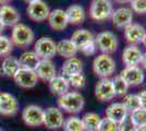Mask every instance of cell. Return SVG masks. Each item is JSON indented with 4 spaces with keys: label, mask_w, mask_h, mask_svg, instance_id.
I'll return each instance as SVG.
<instances>
[{
    "label": "cell",
    "mask_w": 146,
    "mask_h": 131,
    "mask_svg": "<svg viewBox=\"0 0 146 131\" xmlns=\"http://www.w3.org/2000/svg\"><path fill=\"white\" fill-rule=\"evenodd\" d=\"M0 131H3V130H1V129H0Z\"/></svg>",
    "instance_id": "48"
},
{
    "label": "cell",
    "mask_w": 146,
    "mask_h": 131,
    "mask_svg": "<svg viewBox=\"0 0 146 131\" xmlns=\"http://www.w3.org/2000/svg\"><path fill=\"white\" fill-rule=\"evenodd\" d=\"M115 1L120 3V5H125V3H130L131 0H115Z\"/></svg>",
    "instance_id": "41"
},
{
    "label": "cell",
    "mask_w": 146,
    "mask_h": 131,
    "mask_svg": "<svg viewBox=\"0 0 146 131\" xmlns=\"http://www.w3.org/2000/svg\"><path fill=\"white\" fill-rule=\"evenodd\" d=\"M82 122L84 126L85 131H97L102 117L98 115L97 112H88L82 117Z\"/></svg>",
    "instance_id": "28"
},
{
    "label": "cell",
    "mask_w": 146,
    "mask_h": 131,
    "mask_svg": "<svg viewBox=\"0 0 146 131\" xmlns=\"http://www.w3.org/2000/svg\"><path fill=\"white\" fill-rule=\"evenodd\" d=\"M93 71L100 79L109 78L116 71V61L110 55L100 54L93 61Z\"/></svg>",
    "instance_id": "3"
},
{
    "label": "cell",
    "mask_w": 146,
    "mask_h": 131,
    "mask_svg": "<svg viewBox=\"0 0 146 131\" xmlns=\"http://www.w3.org/2000/svg\"><path fill=\"white\" fill-rule=\"evenodd\" d=\"M142 51L137 46L129 45L127 46L122 53V63L125 65V67H135L141 63L142 59Z\"/></svg>",
    "instance_id": "20"
},
{
    "label": "cell",
    "mask_w": 146,
    "mask_h": 131,
    "mask_svg": "<svg viewBox=\"0 0 146 131\" xmlns=\"http://www.w3.org/2000/svg\"><path fill=\"white\" fill-rule=\"evenodd\" d=\"M62 128L63 131H85L82 119L78 116H70L64 119Z\"/></svg>",
    "instance_id": "29"
},
{
    "label": "cell",
    "mask_w": 146,
    "mask_h": 131,
    "mask_svg": "<svg viewBox=\"0 0 146 131\" xmlns=\"http://www.w3.org/2000/svg\"><path fill=\"white\" fill-rule=\"evenodd\" d=\"M5 27H6V26L2 24V22L0 21V35L2 34V32H3V30H5Z\"/></svg>",
    "instance_id": "43"
},
{
    "label": "cell",
    "mask_w": 146,
    "mask_h": 131,
    "mask_svg": "<svg viewBox=\"0 0 146 131\" xmlns=\"http://www.w3.org/2000/svg\"><path fill=\"white\" fill-rule=\"evenodd\" d=\"M20 13L10 5H2L0 6V21L5 26H14L15 24L20 23Z\"/></svg>",
    "instance_id": "18"
},
{
    "label": "cell",
    "mask_w": 146,
    "mask_h": 131,
    "mask_svg": "<svg viewBox=\"0 0 146 131\" xmlns=\"http://www.w3.org/2000/svg\"><path fill=\"white\" fill-rule=\"evenodd\" d=\"M97 131H118V125L108 118H102Z\"/></svg>",
    "instance_id": "35"
},
{
    "label": "cell",
    "mask_w": 146,
    "mask_h": 131,
    "mask_svg": "<svg viewBox=\"0 0 146 131\" xmlns=\"http://www.w3.org/2000/svg\"><path fill=\"white\" fill-rule=\"evenodd\" d=\"M131 10L133 12L144 14L146 13V0H131Z\"/></svg>",
    "instance_id": "36"
},
{
    "label": "cell",
    "mask_w": 146,
    "mask_h": 131,
    "mask_svg": "<svg viewBox=\"0 0 146 131\" xmlns=\"http://www.w3.org/2000/svg\"><path fill=\"white\" fill-rule=\"evenodd\" d=\"M13 80L20 87L32 88L37 84L38 78L34 70L25 68H20L18 72L13 75Z\"/></svg>",
    "instance_id": "10"
},
{
    "label": "cell",
    "mask_w": 146,
    "mask_h": 131,
    "mask_svg": "<svg viewBox=\"0 0 146 131\" xmlns=\"http://www.w3.org/2000/svg\"><path fill=\"white\" fill-rule=\"evenodd\" d=\"M111 21L112 24L117 29H125L133 21V11L131 8L122 7L115 10L111 14Z\"/></svg>",
    "instance_id": "14"
},
{
    "label": "cell",
    "mask_w": 146,
    "mask_h": 131,
    "mask_svg": "<svg viewBox=\"0 0 146 131\" xmlns=\"http://www.w3.org/2000/svg\"><path fill=\"white\" fill-rule=\"evenodd\" d=\"M142 43L144 44V46L146 47V34H145V36H144V38H143V42Z\"/></svg>",
    "instance_id": "46"
},
{
    "label": "cell",
    "mask_w": 146,
    "mask_h": 131,
    "mask_svg": "<svg viewBox=\"0 0 146 131\" xmlns=\"http://www.w3.org/2000/svg\"><path fill=\"white\" fill-rule=\"evenodd\" d=\"M64 119L66 118L63 116V112L59 107L50 106L44 109L43 126L50 130H57L59 128H62Z\"/></svg>",
    "instance_id": "6"
},
{
    "label": "cell",
    "mask_w": 146,
    "mask_h": 131,
    "mask_svg": "<svg viewBox=\"0 0 146 131\" xmlns=\"http://www.w3.org/2000/svg\"><path fill=\"white\" fill-rule=\"evenodd\" d=\"M140 65H142V66H143V68L146 69V53L142 54V59H141Z\"/></svg>",
    "instance_id": "40"
},
{
    "label": "cell",
    "mask_w": 146,
    "mask_h": 131,
    "mask_svg": "<svg viewBox=\"0 0 146 131\" xmlns=\"http://www.w3.org/2000/svg\"><path fill=\"white\" fill-rule=\"evenodd\" d=\"M3 73H2V70H1V67H0V75H2Z\"/></svg>",
    "instance_id": "47"
},
{
    "label": "cell",
    "mask_w": 146,
    "mask_h": 131,
    "mask_svg": "<svg viewBox=\"0 0 146 131\" xmlns=\"http://www.w3.org/2000/svg\"><path fill=\"white\" fill-rule=\"evenodd\" d=\"M56 49L58 55H60L66 59L74 57L79 50L75 47V45L71 42V39H61L60 42L56 43Z\"/></svg>",
    "instance_id": "25"
},
{
    "label": "cell",
    "mask_w": 146,
    "mask_h": 131,
    "mask_svg": "<svg viewBox=\"0 0 146 131\" xmlns=\"http://www.w3.org/2000/svg\"><path fill=\"white\" fill-rule=\"evenodd\" d=\"M70 39L75 45V47L80 50L82 49L84 46H86L87 44L93 42L95 39V37H94V35L91 31H88L86 29H80V30H76L73 33Z\"/></svg>",
    "instance_id": "22"
},
{
    "label": "cell",
    "mask_w": 146,
    "mask_h": 131,
    "mask_svg": "<svg viewBox=\"0 0 146 131\" xmlns=\"http://www.w3.org/2000/svg\"><path fill=\"white\" fill-rule=\"evenodd\" d=\"M48 84L50 92L58 96L66 94L70 90V84L68 82V79L63 75H56L51 81L48 82Z\"/></svg>",
    "instance_id": "23"
},
{
    "label": "cell",
    "mask_w": 146,
    "mask_h": 131,
    "mask_svg": "<svg viewBox=\"0 0 146 131\" xmlns=\"http://www.w3.org/2000/svg\"><path fill=\"white\" fill-rule=\"evenodd\" d=\"M9 1H10V0H0V6H2V5H8Z\"/></svg>",
    "instance_id": "44"
},
{
    "label": "cell",
    "mask_w": 146,
    "mask_h": 131,
    "mask_svg": "<svg viewBox=\"0 0 146 131\" xmlns=\"http://www.w3.org/2000/svg\"><path fill=\"white\" fill-rule=\"evenodd\" d=\"M136 131H146V126H142V127H137Z\"/></svg>",
    "instance_id": "42"
},
{
    "label": "cell",
    "mask_w": 146,
    "mask_h": 131,
    "mask_svg": "<svg viewBox=\"0 0 146 131\" xmlns=\"http://www.w3.org/2000/svg\"><path fill=\"white\" fill-rule=\"evenodd\" d=\"M105 115H106V118L110 119L111 121H113L115 124L118 125L128 117L129 112L122 103L117 102V103L110 104L109 106L106 108Z\"/></svg>",
    "instance_id": "17"
},
{
    "label": "cell",
    "mask_w": 146,
    "mask_h": 131,
    "mask_svg": "<svg viewBox=\"0 0 146 131\" xmlns=\"http://www.w3.org/2000/svg\"><path fill=\"white\" fill-rule=\"evenodd\" d=\"M113 12V6L110 0H92L90 15L93 20L100 22L109 19Z\"/></svg>",
    "instance_id": "4"
},
{
    "label": "cell",
    "mask_w": 146,
    "mask_h": 131,
    "mask_svg": "<svg viewBox=\"0 0 146 131\" xmlns=\"http://www.w3.org/2000/svg\"><path fill=\"white\" fill-rule=\"evenodd\" d=\"M19 102L12 94L8 92H0V115L14 116L19 112Z\"/></svg>",
    "instance_id": "12"
},
{
    "label": "cell",
    "mask_w": 146,
    "mask_h": 131,
    "mask_svg": "<svg viewBox=\"0 0 146 131\" xmlns=\"http://www.w3.org/2000/svg\"><path fill=\"white\" fill-rule=\"evenodd\" d=\"M122 104L124 105V107L127 108V110L129 112L141 108L140 97H139L137 94H127V95H124Z\"/></svg>",
    "instance_id": "31"
},
{
    "label": "cell",
    "mask_w": 146,
    "mask_h": 131,
    "mask_svg": "<svg viewBox=\"0 0 146 131\" xmlns=\"http://www.w3.org/2000/svg\"><path fill=\"white\" fill-rule=\"evenodd\" d=\"M139 97H140V102H141V108L145 109L146 110V90L142 91L140 94H137Z\"/></svg>",
    "instance_id": "39"
},
{
    "label": "cell",
    "mask_w": 146,
    "mask_h": 131,
    "mask_svg": "<svg viewBox=\"0 0 146 131\" xmlns=\"http://www.w3.org/2000/svg\"><path fill=\"white\" fill-rule=\"evenodd\" d=\"M0 67H1L3 75L10 76V78H13V75L18 72L19 69L21 68L18 58L10 56V55L3 58V60H2V63L0 65Z\"/></svg>",
    "instance_id": "26"
},
{
    "label": "cell",
    "mask_w": 146,
    "mask_h": 131,
    "mask_svg": "<svg viewBox=\"0 0 146 131\" xmlns=\"http://www.w3.org/2000/svg\"><path fill=\"white\" fill-rule=\"evenodd\" d=\"M119 75L127 82V84L129 86H137V85L142 84L144 79H145L144 71L139 66L125 67Z\"/></svg>",
    "instance_id": "13"
},
{
    "label": "cell",
    "mask_w": 146,
    "mask_h": 131,
    "mask_svg": "<svg viewBox=\"0 0 146 131\" xmlns=\"http://www.w3.org/2000/svg\"><path fill=\"white\" fill-rule=\"evenodd\" d=\"M10 39L14 46L20 48H26L34 42L35 34L29 25L18 23L13 26Z\"/></svg>",
    "instance_id": "2"
},
{
    "label": "cell",
    "mask_w": 146,
    "mask_h": 131,
    "mask_svg": "<svg viewBox=\"0 0 146 131\" xmlns=\"http://www.w3.org/2000/svg\"><path fill=\"white\" fill-rule=\"evenodd\" d=\"M68 22L73 25L82 24L85 20V10L80 5H72L66 10Z\"/></svg>",
    "instance_id": "24"
},
{
    "label": "cell",
    "mask_w": 146,
    "mask_h": 131,
    "mask_svg": "<svg viewBox=\"0 0 146 131\" xmlns=\"http://www.w3.org/2000/svg\"><path fill=\"white\" fill-rule=\"evenodd\" d=\"M84 55L86 56H92V55H95V53H96V50H97V46H96V44H95V39L91 42L90 44H87L86 46H84L82 49H80Z\"/></svg>",
    "instance_id": "38"
},
{
    "label": "cell",
    "mask_w": 146,
    "mask_h": 131,
    "mask_svg": "<svg viewBox=\"0 0 146 131\" xmlns=\"http://www.w3.org/2000/svg\"><path fill=\"white\" fill-rule=\"evenodd\" d=\"M13 44L11 39L6 35H0V57H7L11 54Z\"/></svg>",
    "instance_id": "33"
},
{
    "label": "cell",
    "mask_w": 146,
    "mask_h": 131,
    "mask_svg": "<svg viewBox=\"0 0 146 131\" xmlns=\"http://www.w3.org/2000/svg\"><path fill=\"white\" fill-rule=\"evenodd\" d=\"M95 96L100 102H109L116 97L112 82L109 78L100 79L95 85Z\"/></svg>",
    "instance_id": "11"
},
{
    "label": "cell",
    "mask_w": 146,
    "mask_h": 131,
    "mask_svg": "<svg viewBox=\"0 0 146 131\" xmlns=\"http://www.w3.org/2000/svg\"><path fill=\"white\" fill-rule=\"evenodd\" d=\"M67 79L70 86L74 87V88H83L86 84V78L82 72L70 75V76H68Z\"/></svg>",
    "instance_id": "34"
},
{
    "label": "cell",
    "mask_w": 146,
    "mask_h": 131,
    "mask_svg": "<svg viewBox=\"0 0 146 131\" xmlns=\"http://www.w3.org/2000/svg\"><path fill=\"white\" fill-rule=\"evenodd\" d=\"M83 71V63L78 57H71L66 59V61L61 66V75L63 76H70L75 73H80Z\"/></svg>",
    "instance_id": "21"
},
{
    "label": "cell",
    "mask_w": 146,
    "mask_h": 131,
    "mask_svg": "<svg viewBox=\"0 0 146 131\" xmlns=\"http://www.w3.org/2000/svg\"><path fill=\"white\" fill-rule=\"evenodd\" d=\"M25 2H27V3H32V2H35V1H38V0H24Z\"/></svg>",
    "instance_id": "45"
},
{
    "label": "cell",
    "mask_w": 146,
    "mask_h": 131,
    "mask_svg": "<svg viewBox=\"0 0 146 131\" xmlns=\"http://www.w3.org/2000/svg\"><path fill=\"white\" fill-rule=\"evenodd\" d=\"M95 44L97 49L106 55H111L118 49V38L112 32L109 31L98 33L95 37Z\"/></svg>",
    "instance_id": "5"
},
{
    "label": "cell",
    "mask_w": 146,
    "mask_h": 131,
    "mask_svg": "<svg viewBox=\"0 0 146 131\" xmlns=\"http://www.w3.org/2000/svg\"><path fill=\"white\" fill-rule=\"evenodd\" d=\"M47 20H48L49 26L55 31H63L69 24L66 10H62V9H55L50 11Z\"/></svg>",
    "instance_id": "19"
},
{
    "label": "cell",
    "mask_w": 146,
    "mask_h": 131,
    "mask_svg": "<svg viewBox=\"0 0 146 131\" xmlns=\"http://www.w3.org/2000/svg\"><path fill=\"white\" fill-rule=\"evenodd\" d=\"M34 71L36 72L37 78L45 82H50L57 75L55 63L47 59H40Z\"/></svg>",
    "instance_id": "15"
},
{
    "label": "cell",
    "mask_w": 146,
    "mask_h": 131,
    "mask_svg": "<svg viewBox=\"0 0 146 131\" xmlns=\"http://www.w3.org/2000/svg\"><path fill=\"white\" fill-rule=\"evenodd\" d=\"M111 82H112V86H113V91L116 93V96H124V95H127L130 86L120 75H116L115 78H112Z\"/></svg>",
    "instance_id": "30"
},
{
    "label": "cell",
    "mask_w": 146,
    "mask_h": 131,
    "mask_svg": "<svg viewBox=\"0 0 146 131\" xmlns=\"http://www.w3.org/2000/svg\"><path fill=\"white\" fill-rule=\"evenodd\" d=\"M22 119L24 124L29 127H39L43 126L44 120V109L37 105H27L22 110Z\"/></svg>",
    "instance_id": "8"
},
{
    "label": "cell",
    "mask_w": 146,
    "mask_h": 131,
    "mask_svg": "<svg viewBox=\"0 0 146 131\" xmlns=\"http://www.w3.org/2000/svg\"><path fill=\"white\" fill-rule=\"evenodd\" d=\"M34 51L40 59L51 60V58H54L57 54L55 41L46 36L38 38L34 45Z\"/></svg>",
    "instance_id": "7"
},
{
    "label": "cell",
    "mask_w": 146,
    "mask_h": 131,
    "mask_svg": "<svg viewBox=\"0 0 146 131\" xmlns=\"http://www.w3.org/2000/svg\"><path fill=\"white\" fill-rule=\"evenodd\" d=\"M85 105V98L80 92L72 91L67 92L66 94L58 97V107L61 110L69 114H79Z\"/></svg>",
    "instance_id": "1"
},
{
    "label": "cell",
    "mask_w": 146,
    "mask_h": 131,
    "mask_svg": "<svg viewBox=\"0 0 146 131\" xmlns=\"http://www.w3.org/2000/svg\"><path fill=\"white\" fill-rule=\"evenodd\" d=\"M123 30H124V38L130 45L134 46L142 43L146 34L144 26H142L139 23H131Z\"/></svg>",
    "instance_id": "16"
},
{
    "label": "cell",
    "mask_w": 146,
    "mask_h": 131,
    "mask_svg": "<svg viewBox=\"0 0 146 131\" xmlns=\"http://www.w3.org/2000/svg\"><path fill=\"white\" fill-rule=\"evenodd\" d=\"M129 118L131 119V121L133 122L136 128L146 126V110L143 108L135 109L133 112H129Z\"/></svg>",
    "instance_id": "32"
},
{
    "label": "cell",
    "mask_w": 146,
    "mask_h": 131,
    "mask_svg": "<svg viewBox=\"0 0 146 131\" xmlns=\"http://www.w3.org/2000/svg\"><path fill=\"white\" fill-rule=\"evenodd\" d=\"M18 59L21 68L31 69V70H35L37 63L40 60V58L37 56V54L34 50H26Z\"/></svg>",
    "instance_id": "27"
},
{
    "label": "cell",
    "mask_w": 146,
    "mask_h": 131,
    "mask_svg": "<svg viewBox=\"0 0 146 131\" xmlns=\"http://www.w3.org/2000/svg\"><path fill=\"white\" fill-rule=\"evenodd\" d=\"M26 13L31 20H33L35 22H43L48 19L50 9L45 1L38 0V1L27 5Z\"/></svg>",
    "instance_id": "9"
},
{
    "label": "cell",
    "mask_w": 146,
    "mask_h": 131,
    "mask_svg": "<svg viewBox=\"0 0 146 131\" xmlns=\"http://www.w3.org/2000/svg\"><path fill=\"white\" fill-rule=\"evenodd\" d=\"M118 131H136V127L128 116L123 121L118 124Z\"/></svg>",
    "instance_id": "37"
}]
</instances>
